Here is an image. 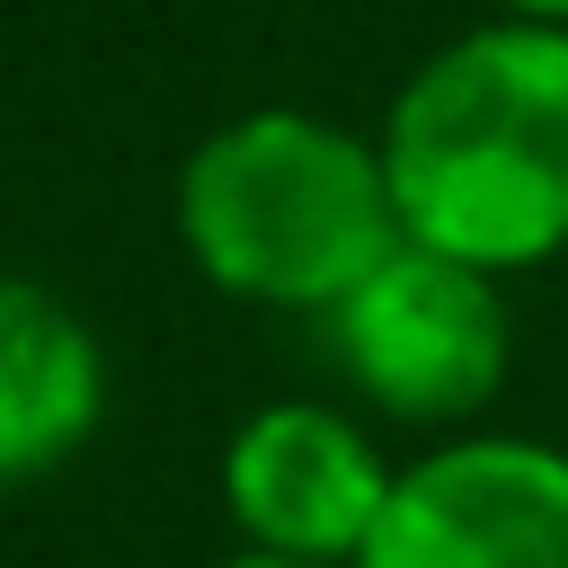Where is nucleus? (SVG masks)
<instances>
[{
    "instance_id": "f257e3e1",
    "label": "nucleus",
    "mask_w": 568,
    "mask_h": 568,
    "mask_svg": "<svg viewBox=\"0 0 568 568\" xmlns=\"http://www.w3.org/2000/svg\"><path fill=\"white\" fill-rule=\"evenodd\" d=\"M382 178L408 248L479 275L568 248V27H470L435 44L382 124Z\"/></svg>"
},
{
    "instance_id": "f03ea898",
    "label": "nucleus",
    "mask_w": 568,
    "mask_h": 568,
    "mask_svg": "<svg viewBox=\"0 0 568 568\" xmlns=\"http://www.w3.org/2000/svg\"><path fill=\"white\" fill-rule=\"evenodd\" d=\"M178 231L222 293L275 311H337L399 248L382 142L302 106L213 124L178 169Z\"/></svg>"
},
{
    "instance_id": "7ed1b4c3",
    "label": "nucleus",
    "mask_w": 568,
    "mask_h": 568,
    "mask_svg": "<svg viewBox=\"0 0 568 568\" xmlns=\"http://www.w3.org/2000/svg\"><path fill=\"white\" fill-rule=\"evenodd\" d=\"M328 337H337L346 382L408 426H462L506 382L497 275L435 257V248H408V240L328 311Z\"/></svg>"
},
{
    "instance_id": "20e7f679",
    "label": "nucleus",
    "mask_w": 568,
    "mask_h": 568,
    "mask_svg": "<svg viewBox=\"0 0 568 568\" xmlns=\"http://www.w3.org/2000/svg\"><path fill=\"white\" fill-rule=\"evenodd\" d=\"M355 568H568V453L462 435L390 470V506Z\"/></svg>"
},
{
    "instance_id": "39448f33",
    "label": "nucleus",
    "mask_w": 568,
    "mask_h": 568,
    "mask_svg": "<svg viewBox=\"0 0 568 568\" xmlns=\"http://www.w3.org/2000/svg\"><path fill=\"white\" fill-rule=\"evenodd\" d=\"M222 506L266 559H311V568H355L390 506V470L364 426H346L320 399H275L257 408L231 453H222Z\"/></svg>"
},
{
    "instance_id": "423d86ee",
    "label": "nucleus",
    "mask_w": 568,
    "mask_h": 568,
    "mask_svg": "<svg viewBox=\"0 0 568 568\" xmlns=\"http://www.w3.org/2000/svg\"><path fill=\"white\" fill-rule=\"evenodd\" d=\"M98 408H106V355L89 320L44 284L0 275V479H36L62 453H80Z\"/></svg>"
},
{
    "instance_id": "0eeeda50",
    "label": "nucleus",
    "mask_w": 568,
    "mask_h": 568,
    "mask_svg": "<svg viewBox=\"0 0 568 568\" xmlns=\"http://www.w3.org/2000/svg\"><path fill=\"white\" fill-rule=\"evenodd\" d=\"M506 18H524V27H568V0H506Z\"/></svg>"
},
{
    "instance_id": "6e6552de",
    "label": "nucleus",
    "mask_w": 568,
    "mask_h": 568,
    "mask_svg": "<svg viewBox=\"0 0 568 568\" xmlns=\"http://www.w3.org/2000/svg\"><path fill=\"white\" fill-rule=\"evenodd\" d=\"M222 568H311V559H266V550H240V559H222Z\"/></svg>"
}]
</instances>
